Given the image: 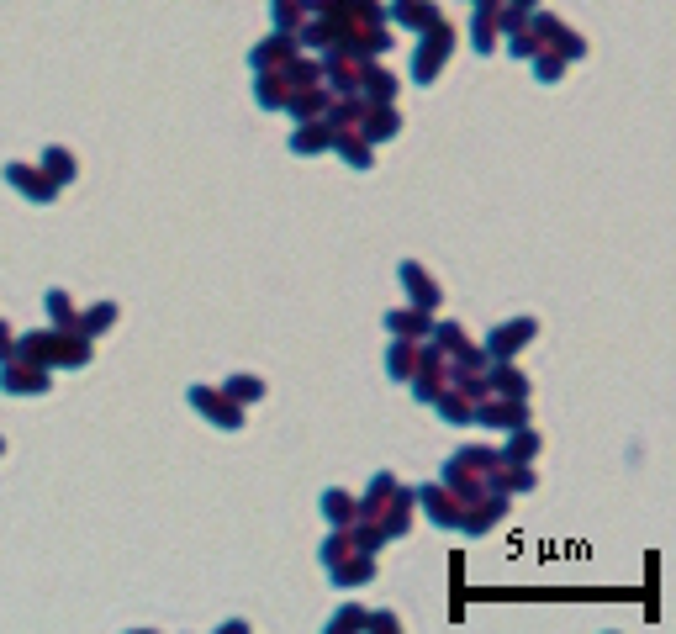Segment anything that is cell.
<instances>
[{
    "instance_id": "obj_1",
    "label": "cell",
    "mask_w": 676,
    "mask_h": 634,
    "mask_svg": "<svg viewBox=\"0 0 676 634\" xmlns=\"http://www.w3.org/2000/svg\"><path fill=\"white\" fill-rule=\"evenodd\" d=\"M492 465H497V450L492 444H465V450H455L444 460V487L455 492L460 502H471V497H481L486 492V476H492Z\"/></svg>"
},
{
    "instance_id": "obj_2",
    "label": "cell",
    "mask_w": 676,
    "mask_h": 634,
    "mask_svg": "<svg viewBox=\"0 0 676 634\" xmlns=\"http://www.w3.org/2000/svg\"><path fill=\"white\" fill-rule=\"evenodd\" d=\"M423 43H418V53H412V80L418 85H434L439 74H444V64L455 59V48H460V32H455V22H439L428 27V32H418Z\"/></svg>"
},
{
    "instance_id": "obj_3",
    "label": "cell",
    "mask_w": 676,
    "mask_h": 634,
    "mask_svg": "<svg viewBox=\"0 0 676 634\" xmlns=\"http://www.w3.org/2000/svg\"><path fill=\"white\" fill-rule=\"evenodd\" d=\"M185 402H191V413H201L212 428H222V434H238L243 418H249V407H238L222 386H206V381H196L185 391Z\"/></svg>"
},
{
    "instance_id": "obj_4",
    "label": "cell",
    "mask_w": 676,
    "mask_h": 634,
    "mask_svg": "<svg viewBox=\"0 0 676 634\" xmlns=\"http://www.w3.org/2000/svg\"><path fill=\"white\" fill-rule=\"evenodd\" d=\"M507 508H513V497L497 492V487H486L481 497H471V502L460 508V529H455V534H465V539H486V534H492L502 518H507Z\"/></svg>"
},
{
    "instance_id": "obj_5",
    "label": "cell",
    "mask_w": 676,
    "mask_h": 634,
    "mask_svg": "<svg viewBox=\"0 0 676 634\" xmlns=\"http://www.w3.org/2000/svg\"><path fill=\"white\" fill-rule=\"evenodd\" d=\"M529 32L539 37L544 48H555L566 64H581V59H587V37H581L576 27H566L560 16H550V11H529Z\"/></svg>"
},
{
    "instance_id": "obj_6",
    "label": "cell",
    "mask_w": 676,
    "mask_h": 634,
    "mask_svg": "<svg viewBox=\"0 0 676 634\" xmlns=\"http://www.w3.org/2000/svg\"><path fill=\"white\" fill-rule=\"evenodd\" d=\"M48 376H53L48 365H32L22 354H6V360H0V391H6V397H48L53 391Z\"/></svg>"
},
{
    "instance_id": "obj_7",
    "label": "cell",
    "mask_w": 676,
    "mask_h": 634,
    "mask_svg": "<svg viewBox=\"0 0 676 634\" xmlns=\"http://www.w3.org/2000/svg\"><path fill=\"white\" fill-rule=\"evenodd\" d=\"M539 339V317H513V323H497L492 333L481 339L486 360H513V354H523Z\"/></svg>"
},
{
    "instance_id": "obj_8",
    "label": "cell",
    "mask_w": 676,
    "mask_h": 634,
    "mask_svg": "<svg viewBox=\"0 0 676 634\" xmlns=\"http://www.w3.org/2000/svg\"><path fill=\"white\" fill-rule=\"evenodd\" d=\"M0 175H6V185H11V191L22 196V201H32V207H53V201H59V185H53V180L43 175V164H22V159H11Z\"/></svg>"
},
{
    "instance_id": "obj_9",
    "label": "cell",
    "mask_w": 676,
    "mask_h": 634,
    "mask_svg": "<svg viewBox=\"0 0 676 634\" xmlns=\"http://www.w3.org/2000/svg\"><path fill=\"white\" fill-rule=\"evenodd\" d=\"M412 497H418L423 518H428V524H434V529H449V534L460 529V508H465V502H460L455 492H449L444 481H428V487H412Z\"/></svg>"
},
{
    "instance_id": "obj_10",
    "label": "cell",
    "mask_w": 676,
    "mask_h": 634,
    "mask_svg": "<svg viewBox=\"0 0 676 634\" xmlns=\"http://www.w3.org/2000/svg\"><path fill=\"white\" fill-rule=\"evenodd\" d=\"M471 423H481V428H497V434H507V428H518V423H534V418H529V402H523V397H497V391H486V397L476 402Z\"/></svg>"
},
{
    "instance_id": "obj_11",
    "label": "cell",
    "mask_w": 676,
    "mask_h": 634,
    "mask_svg": "<svg viewBox=\"0 0 676 634\" xmlns=\"http://www.w3.org/2000/svg\"><path fill=\"white\" fill-rule=\"evenodd\" d=\"M397 281H402V291H407V302H412V307H423V312H439V307H444V286H439V275H434V270H423L418 259H402V265H397Z\"/></svg>"
},
{
    "instance_id": "obj_12",
    "label": "cell",
    "mask_w": 676,
    "mask_h": 634,
    "mask_svg": "<svg viewBox=\"0 0 676 634\" xmlns=\"http://www.w3.org/2000/svg\"><path fill=\"white\" fill-rule=\"evenodd\" d=\"M428 339L439 344V354L449 365H476V370L486 365V349L471 344V333H465L460 323H439V317H434V333H428Z\"/></svg>"
},
{
    "instance_id": "obj_13",
    "label": "cell",
    "mask_w": 676,
    "mask_h": 634,
    "mask_svg": "<svg viewBox=\"0 0 676 634\" xmlns=\"http://www.w3.org/2000/svg\"><path fill=\"white\" fill-rule=\"evenodd\" d=\"M360 53H344V48H323V59H317V74H323V85L333 96H349V90H360Z\"/></svg>"
},
{
    "instance_id": "obj_14",
    "label": "cell",
    "mask_w": 676,
    "mask_h": 634,
    "mask_svg": "<svg viewBox=\"0 0 676 634\" xmlns=\"http://www.w3.org/2000/svg\"><path fill=\"white\" fill-rule=\"evenodd\" d=\"M354 127L381 148V143H391L402 133V111H397V101H365V111H360V122H354Z\"/></svg>"
},
{
    "instance_id": "obj_15",
    "label": "cell",
    "mask_w": 676,
    "mask_h": 634,
    "mask_svg": "<svg viewBox=\"0 0 676 634\" xmlns=\"http://www.w3.org/2000/svg\"><path fill=\"white\" fill-rule=\"evenodd\" d=\"M323 571H328V582H333L338 592H354V587H370V582H375V555L349 550V555H338V561L323 566Z\"/></svg>"
},
{
    "instance_id": "obj_16",
    "label": "cell",
    "mask_w": 676,
    "mask_h": 634,
    "mask_svg": "<svg viewBox=\"0 0 676 634\" xmlns=\"http://www.w3.org/2000/svg\"><path fill=\"white\" fill-rule=\"evenodd\" d=\"M486 487H497L507 497H523V492H534L539 487V471H534V460H502L492 465V476H486Z\"/></svg>"
},
{
    "instance_id": "obj_17",
    "label": "cell",
    "mask_w": 676,
    "mask_h": 634,
    "mask_svg": "<svg viewBox=\"0 0 676 634\" xmlns=\"http://www.w3.org/2000/svg\"><path fill=\"white\" fill-rule=\"evenodd\" d=\"M296 53H302L296 32H270V37H259V43L249 48V69H286Z\"/></svg>"
},
{
    "instance_id": "obj_18",
    "label": "cell",
    "mask_w": 676,
    "mask_h": 634,
    "mask_svg": "<svg viewBox=\"0 0 676 634\" xmlns=\"http://www.w3.org/2000/svg\"><path fill=\"white\" fill-rule=\"evenodd\" d=\"M286 148L296 159H317V154H328V148H333V127L323 117H307V122H296V133L286 138Z\"/></svg>"
},
{
    "instance_id": "obj_19",
    "label": "cell",
    "mask_w": 676,
    "mask_h": 634,
    "mask_svg": "<svg viewBox=\"0 0 676 634\" xmlns=\"http://www.w3.org/2000/svg\"><path fill=\"white\" fill-rule=\"evenodd\" d=\"M328 154H338L349 170H370V164H375V143L360 133V127H333V148H328Z\"/></svg>"
},
{
    "instance_id": "obj_20",
    "label": "cell",
    "mask_w": 676,
    "mask_h": 634,
    "mask_svg": "<svg viewBox=\"0 0 676 634\" xmlns=\"http://www.w3.org/2000/svg\"><path fill=\"white\" fill-rule=\"evenodd\" d=\"M481 370H486V386H492V391H497V397H523V402H529V391H534V381H529V376H523V370H518L513 360H486Z\"/></svg>"
},
{
    "instance_id": "obj_21",
    "label": "cell",
    "mask_w": 676,
    "mask_h": 634,
    "mask_svg": "<svg viewBox=\"0 0 676 634\" xmlns=\"http://www.w3.org/2000/svg\"><path fill=\"white\" fill-rule=\"evenodd\" d=\"M286 101H291L286 69H254V106L259 111H286Z\"/></svg>"
},
{
    "instance_id": "obj_22",
    "label": "cell",
    "mask_w": 676,
    "mask_h": 634,
    "mask_svg": "<svg viewBox=\"0 0 676 634\" xmlns=\"http://www.w3.org/2000/svg\"><path fill=\"white\" fill-rule=\"evenodd\" d=\"M386 333L391 339H428L434 333V312H423V307H391L386 312Z\"/></svg>"
},
{
    "instance_id": "obj_23",
    "label": "cell",
    "mask_w": 676,
    "mask_h": 634,
    "mask_svg": "<svg viewBox=\"0 0 676 634\" xmlns=\"http://www.w3.org/2000/svg\"><path fill=\"white\" fill-rule=\"evenodd\" d=\"M412 508H418V497H412V487H402V481H397V492H391L386 513L375 518V524H381V534H386V539H402V534L412 529Z\"/></svg>"
},
{
    "instance_id": "obj_24",
    "label": "cell",
    "mask_w": 676,
    "mask_h": 634,
    "mask_svg": "<svg viewBox=\"0 0 676 634\" xmlns=\"http://www.w3.org/2000/svg\"><path fill=\"white\" fill-rule=\"evenodd\" d=\"M439 16H444V11L434 6V0H391V16H386V22H397V27H407V32H428Z\"/></svg>"
},
{
    "instance_id": "obj_25",
    "label": "cell",
    "mask_w": 676,
    "mask_h": 634,
    "mask_svg": "<svg viewBox=\"0 0 676 634\" xmlns=\"http://www.w3.org/2000/svg\"><path fill=\"white\" fill-rule=\"evenodd\" d=\"M397 74H391V69H381V64H375V59H365L360 64V96L365 101H397Z\"/></svg>"
},
{
    "instance_id": "obj_26",
    "label": "cell",
    "mask_w": 676,
    "mask_h": 634,
    "mask_svg": "<svg viewBox=\"0 0 676 634\" xmlns=\"http://www.w3.org/2000/svg\"><path fill=\"white\" fill-rule=\"evenodd\" d=\"M391 492H397V476H391V471H375L370 487H365V497H354V513H360V518H381L386 502H391Z\"/></svg>"
},
{
    "instance_id": "obj_27",
    "label": "cell",
    "mask_w": 676,
    "mask_h": 634,
    "mask_svg": "<svg viewBox=\"0 0 676 634\" xmlns=\"http://www.w3.org/2000/svg\"><path fill=\"white\" fill-rule=\"evenodd\" d=\"M465 43H471V53H481V59H492V53L502 48V27L492 11H471V32H465Z\"/></svg>"
},
{
    "instance_id": "obj_28",
    "label": "cell",
    "mask_w": 676,
    "mask_h": 634,
    "mask_svg": "<svg viewBox=\"0 0 676 634\" xmlns=\"http://www.w3.org/2000/svg\"><path fill=\"white\" fill-rule=\"evenodd\" d=\"M317 513L328 518V529H349L354 518V492H344V487H323V497H317Z\"/></svg>"
},
{
    "instance_id": "obj_29",
    "label": "cell",
    "mask_w": 676,
    "mask_h": 634,
    "mask_svg": "<svg viewBox=\"0 0 676 634\" xmlns=\"http://www.w3.org/2000/svg\"><path fill=\"white\" fill-rule=\"evenodd\" d=\"M43 175H48V180L64 191V185H74V180H80V159H74L64 143H48V148H43Z\"/></svg>"
},
{
    "instance_id": "obj_30",
    "label": "cell",
    "mask_w": 676,
    "mask_h": 634,
    "mask_svg": "<svg viewBox=\"0 0 676 634\" xmlns=\"http://www.w3.org/2000/svg\"><path fill=\"white\" fill-rule=\"evenodd\" d=\"M117 317H122V307H117V302H96V307L74 312V328H80L85 339H101V333L117 328Z\"/></svg>"
},
{
    "instance_id": "obj_31",
    "label": "cell",
    "mask_w": 676,
    "mask_h": 634,
    "mask_svg": "<svg viewBox=\"0 0 676 634\" xmlns=\"http://www.w3.org/2000/svg\"><path fill=\"white\" fill-rule=\"evenodd\" d=\"M333 90L328 85H307V90H291V101H286V117L291 122H307V117H323V106H328Z\"/></svg>"
},
{
    "instance_id": "obj_32",
    "label": "cell",
    "mask_w": 676,
    "mask_h": 634,
    "mask_svg": "<svg viewBox=\"0 0 676 634\" xmlns=\"http://www.w3.org/2000/svg\"><path fill=\"white\" fill-rule=\"evenodd\" d=\"M544 450V439H539V428L534 423H518V428H507V450H497L502 460H539Z\"/></svg>"
},
{
    "instance_id": "obj_33",
    "label": "cell",
    "mask_w": 676,
    "mask_h": 634,
    "mask_svg": "<svg viewBox=\"0 0 676 634\" xmlns=\"http://www.w3.org/2000/svg\"><path fill=\"white\" fill-rule=\"evenodd\" d=\"M434 413L449 423V428H465V423H471V413H476V402L471 397H465V391H455V386H444L439 391V397H434Z\"/></svg>"
},
{
    "instance_id": "obj_34",
    "label": "cell",
    "mask_w": 676,
    "mask_h": 634,
    "mask_svg": "<svg viewBox=\"0 0 676 634\" xmlns=\"http://www.w3.org/2000/svg\"><path fill=\"white\" fill-rule=\"evenodd\" d=\"M222 391H228V397L238 402V407H254V402H265V376H254V370H233L228 381H222Z\"/></svg>"
},
{
    "instance_id": "obj_35",
    "label": "cell",
    "mask_w": 676,
    "mask_h": 634,
    "mask_svg": "<svg viewBox=\"0 0 676 634\" xmlns=\"http://www.w3.org/2000/svg\"><path fill=\"white\" fill-rule=\"evenodd\" d=\"M412 370H418V339H391V349H386V376H391V381H412Z\"/></svg>"
},
{
    "instance_id": "obj_36",
    "label": "cell",
    "mask_w": 676,
    "mask_h": 634,
    "mask_svg": "<svg viewBox=\"0 0 676 634\" xmlns=\"http://www.w3.org/2000/svg\"><path fill=\"white\" fill-rule=\"evenodd\" d=\"M529 69H534V80H539V85H560V80H566V69H571V64L560 59L555 48H539L534 59H529Z\"/></svg>"
},
{
    "instance_id": "obj_37",
    "label": "cell",
    "mask_w": 676,
    "mask_h": 634,
    "mask_svg": "<svg viewBox=\"0 0 676 634\" xmlns=\"http://www.w3.org/2000/svg\"><path fill=\"white\" fill-rule=\"evenodd\" d=\"M43 307H48V323H53V328H74V296H69L64 286H53V291L43 296Z\"/></svg>"
},
{
    "instance_id": "obj_38",
    "label": "cell",
    "mask_w": 676,
    "mask_h": 634,
    "mask_svg": "<svg viewBox=\"0 0 676 634\" xmlns=\"http://www.w3.org/2000/svg\"><path fill=\"white\" fill-rule=\"evenodd\" d=\"M502 43H507V59H523V64H529V59H534V53L544 48V43H539V37L529 32V22H523L518 32H507V37H502Z\"/></svg>"
},
{
    "instance_id": "obj_39",
    "label": "cell",
    "mask_w": 676,
    "mask_h": 634,
    "mask_svg": "<svg viewBox=\"0 0 676 634\" xmlns=\"http://www.w3.org/2000/svg\"><path fill=\"white\" fill-rule=\"evenodd\" d=\"M302 0H270V22H275V32H296V22H302Z\"/></svg>"
},
{
    "instance_id": "obj_40",
    "label": "cell",
    "mask_w": 676,
    "mask_h": 634,
    "mask_svg": "<svg viewBox=\"0 0 676 634\" xmlns=\"http://www.w3.org/2000/svg\"><path fill=\"white\" fill-rule=\"evenodd\" d=\"M349 629H365V608H360V603H344V608L328 619V634H349Z\"/></svg>"
},
{
    "instance_id": "obj_41",
    "label": "cell",
    "mask_w": 676,
    "mask_h": 634,
    "mask_svg": "<svg viewBox=\"0 0 676 634\" xmlns=\"http://www.w3.org/2000/svg\"><path fill=\"white\" fill-rule=\"evenodd\" d=\"M354 550V539H349V529H333L328 539H323V550H317V555H323V566H333L338 561V555H349Z\"/></svg>"
},
{
    "instance_id": "obj_42",
    "label": "cell",
    "mask_w": 676,
    "mask_h": 634,
    "mask_svg": "<svg viewBox=\"0 0 676 634\" xmlns=\"http://www.w3.org/2000/svg\"><path fill=\"white\" fill-rule=\"evenodd\" d=\"M365 629H402L397 613H365Z\"/></svg>"
},
{
    "instance_id": "obj_43",
    "label": "cell",
    "mask_w": 676,
    "mask_h": 634,
    "mask_svg": "<svg viewBox=\"0 0 676 634\" xmlns=\"http://www.w3.org/2000/svg\"><path fill=\"white\" fill-rule=\"evenodd\" d=\"M6 354H16V328L0 317V360H6Z\"/></svg>"
},
{
    "instance_id": "obj_44",
    "label": "cell",
    "mask_w": 676,
    "mask_h": 634,
    "mask_svg": "<svg viewBox=\"0 0 676 634\" xmlns=\"http://www.w3.org/2000/svg\"><path fill=\"white\" fill-rule=\"evenodd\" d=\"M502 6H507V0H476V11H492V16H497Z\"/></svg>"
},
{
    "instance_id": "obj_45",
    "label": "cell",
    "mask_w": 676,
    "mask_h": 634,
    "mask_svg": "<svg viewBox=\"0 0 676 634\" xmlns=\"http://www.w3.org/2000/svg\"><path fill=\"white\" fill-rule=\"evenodd\" d=\"M507 6H518V11H539V0H507Z\"/></svg>"
},
{
    "instance_id": "obj_46",
    "label": "cell",
    "mask_w": 676,
    "mask_h": 634,
    "mask_svg": "<svg viewBox=\"0 0 676 634\" xmlns=\"http://www.w3.org/2000/svg\"><path fill=\"white\" fill-rule=\"evenodd\" d=\"M0 455H6V439H0Z\"/></svg>"
}]
</instances>
